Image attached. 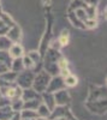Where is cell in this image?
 Wrapping results in <instances>:
<instances>
[{"mask_svg": "<svg viewBox=\"0 0 107 120\" xmlns=\"http://www.w3.org/2000/svg\"><path fill=\"white\" fill-rule=\"evenodd\" d=\"M51 78H52V76L50 73H47L45 70H40V71L34 76V81H33L31 88L35 89L38 94H41V93L46 91Z\"/></svg>", "mask_w": 107, "mask_h": 120, "instance_id": "6da1fadb", "label": "cell"}, {"mask_svg": "<svg viewBox=\"0 0 107 120\" xmlns=\"http://www.w3.org/2000/svg\"><path fill=\"white\" fill-rule=\"evenodd\" d=\"M34 71L33 70H23L22 72L17 73V78L15 83L21 86L22 89H27V88H30L31 84H33V81H34Z\"/></svg>", "mask_w": 107, "mask_h": 120, "instance_id": "7a4b0ae2", "label": "cell"}, {"mask_svg": "<svg viewBox=\"0 0 107 120\" xmlns=\"http://www.w3.org/2000/svg\"><path fill=\"white\" fill-rule=\"evenodd\" d=\"M85 107L94 114L102 115L106 113V98L98 100V101H87Z\"/></svg>", "mask_w": 107, "mask_h": 120, "instance_id": "3957f363", "label": "cell"}, {"mask_svg": "<svg viewBox=\"0 0 107 120\" xmlns=\"http://www.w3.org/2000/svg\"><path fill=\"white\" fill-rule=\"evenodd\" d=\"M54 94V100H55V105L57 106H69L70 101H71V96L69 94V91L65 89L58 90V91L53 93Z\"/></svg>", "mask_w": 107, "mask_h": 120, "instance_id": "277c9868", "label": "cell"}, {"mask_svg": "<svg viewBox=\"0 0 107 120\" xmlns=\"http://www.w3.org/2000/svg\"><path fill=\"white\" fill-rule=\"evenodd\" d=\"M65 89V84H64V78L59 75L53 76L51 78L50 83H48V86L46 89V91H50V93H55L58 90H61Z\"/></svg>", "mask_w": 107, "mask_h": 120, "instance_id": "5b68a950", "label": "cell"}, {"mask_svg": "<svg viewBox=\"0 0 107 120\" xmlns=\"http://www.w3.org/2000/svg\"><path fill=\"white\" fill-rule=\"evenodd\" d=\"M5 36L12 43H19V41H21V38H22V30H21V28H19L17 24H15L13 26L8 28V30H7V33H6Z\"/></svg>", "mask_w": 107, "mask_h": 120, "instance_id": "8992f818", "label": "cell"}, {"mask_svg": "<svg viewBox=\"0 0 107 120\" xmlns=\"http://www.w3.org/2000/svg\"><path fill=\"white\" fill-rule=\"evenodd\" d=\"M71 111L69 109V106H55L52 111H51V115H50V120L52 119H57V118H65Z\"/></svg>", "mask_w": 107, "mask_h": 120, "instance_id": "52a82bcc", "label": "cell"}, {"mask_svg": "<svg viewBox=\"0 0 107 120\" xmlns=\"http://www.w3.org/2000/svg\"><path fill=\"white\" fill-rule=\"evenodd\" d=\"M105 98H106V88L96 86L94 90L93 89L90 90L88 101H98V100H105Z\"/></svg>", "mask_w": 107, "mask_h": 120, "instance_id": "ba28073f", "label": "cell"}, {"mask_svg": "<svg viewBox=\"0 0 107 120\" xmlns=\"http://www.w3.org/2000/svg\"><path fill=\"white\" fill-rule=\"evenodd\" d=\"M41 101H42V103H45L48 108H50L51 111L57 106L55 105V100H54V94L50 93V91L41 93Z\"/></svg>", "mask_w": 107, "mask_h": 120, "instance_id": "9c48e42d", "label": "cell"}, {"mask_svg": "<svg viewBox=\"0 0 107 120\" xmlns=\"http://www.w3.org/2000/svg\"><path fill=\"white\" fill-rule=\"evenodd\" d=\"M41 97V94H38L35 89H33L31 86L30 88H27V89H23L22 91V96L21 98L23 101H29V100H34V98H40Z\"/></svg>", "mask_w": 107, "mask_h": 120, "instance_id": "30bf717a", "label": "cell"}, {"mask_svg": "<svg viewBox=\"0 0 107 120\" xmlns=\"http://www.w3.org/2000/svg\"><path fill=\"white\" fill-rule=\"evenodd\" d=\"M8 54L11 55L12 59H16V58H22L24 55V49L23 47L19 45V43H12L11 47L8 48Z\"/></svg>", "mask_w": 107, "mask_h": 120, "instance_id": "8fae6325", "label": "cell"}, {"mask_svg": "<svg viewBox=\"0 0 107 120\" xmlns=\"http://www.w3.org/2000/svg\"><path fill=\"white\" fill-rule=\"evenodd\" d=\"M13 114H15V112L12 111L10 105L0 107V120H10Z\"/></svg>", "mask_w": 107, "mask_h": 120, "instance_id": "7c38bea8", "label": "cell"}, {"mask_svg": "<svg viewBox=\"0 0 107 120\" xmlns=\"http://www.w3.org/2000/svg\"><path fill=\"white\" fill-rule=\"evenodd\" d=\"M10 70L16 73H19L24 70V66H23V63H22V58H16V59H12V63H11V67Z\"/></svg>", "mask_w": 107, "mask_h": 120, "instance_id": "4fadbf2b", "label": "cell"}, {"mask_svg": "<svg viewBox=\"0 0 107 120\" xmlns=\"http://www.w3.org/2000/svg\"><path fill=\"white\" fill-rule=\"evenodd\" d=\"M0 78H1L3 81H5L6 83L12 84V83H15L16 78H17V73L13 72V71H11V70H8V71H6V72L0 75Z\"/></svg>", "mask_w": 107, "mask_h": 120, "instance_id": "5bb4252c", "label": "cell"}, {"mask_svg": "<svg viewBox=\"0 0 107 120\" xmlns=\"http://www.w3.org/2000/svg\"><path fill=\"white\" fill-rule=\"evenodd\" d=\"M41 97L40 98H34V100H29V101H24L23 105V109H33V111H36L37 107L41 103Z\"/></svg>", "mask_w": 107, "mask_h": 120, "instance_id": "9a60e30c", "label": "cell"}, {"mask_svg": "<svg viewBox=\"0 0 107 120\" xmlns=\"http://www.w3.org/2000/svg\"><path fill=\"white\" fill-rule=\"evenodd\" d=\"M36 113H37V116H40V118H50L51 115V109L48 108L45 103H40V106L37 107L36 109Z\"/></svg>", "mask_w": 107, "mask_h": 120, "instance_id": "2e32d148", "label": "cell"}, {"mask_svg": "<svg viewBox=\"0 0 107 120\" xmlns=\"http://www.w3.org/2000/svg\"><path fill=\"white\" fill-rule=\"evenodd\" d=\"M64 84H65V88H73L78 84V78L73 76L72 73H70L69 76H66L64 78Z\"/></svg>", "mask_w": 107, "mask_h": 120, "instance_id": "e0dca14e", "label": "cell"}, {"mask_svg": "<svg viewBox=\"0 0 107 120\" xmlns=\"http://www.w3.org/2000/svg\"><path fill=\"white\" fill-rule=\"evenodd\" d=\"M0 21H1L5 25H7L8 28H11L16 24V22L12 19V17L7 13H5L4 11H1V10H0Z\"/></svg>", "mask_w": 107, "mask_h": 120, "instance_id": "ac0fdd59", "label": "cell"}, {"mask_svg": "<svg viewBox=\"0 0 107 120\" xmlns=\"http://www.w3.org/2000/svg\"><path fill=\"white\" fill-rule=\"evenodd\" d=\"M23 105H24V101L21 97L19 98H13V100L10 101V106H11L13 112H21L23 109Z\"/></svg>", "mask_w": 107, "mask_h": 120, "instance_id": "d6986e66", "label": "cell"}, {"mask_svg": "<svg viewBox=\"0 0 107 120\" xmlns=\"http://www.w3.org/2000/svg\"><path fill=\"white\" fill-rule=\"evenodd\" d=\"M58 42L60 43L61 47H65L69 45L70 42V33H69V30H63L59 38H58Z\"/></svg>", "mask_w": 107, "mask_h": 120, "instance_id": "ffe728a7", "label": "cell"}, {"mask_svg": "<svg viewBox=\"0 0 107 120\" xmlns=\"http://www.w3.org/2000/svg\"><path fill=\"white\" fill-rule=\"evenodd\" d=\"M19 114H21L22 119H36L37 118L36 111H33V109H22L19 112Z\"/></svg>", "mask_w": 107, "mask_h": 120, "instance_id": "44dd1931", "label": "cell"}, {"mask_svg": "<svg viewBox=\"0 0 107 120\" xmlns=\"http://www.w3.org/2000/svg\"><path fill=\"white\" fill-rule=\"evenodd\" d=\"M69 19H70V22L72 23V25H75V26H77V28H80V29H84L83 22L80 21V19L75 16L73 11H70V12H69Z\"/></svg>", "mask_w": 107, "mask_h": 120, "instance_id": "7402d4cb", "label": "cell"}, {"mask_svg": "<svg viewBox=\"0 0 107 120\" xmlns=\"http://www.w3.org/2000/svg\"><path fill=\"white\" fill-rule=\"evenodd\" d=\"M0 63H4L7 66L11 67V63H12V58L8 54L7 51H0Z\"/></svg>", "mask_w": 107, "mask_h": 120, "instance_id": "603a6c76", "label": "cell"}, {"mask_svg": "<svg viewBox=\"0 0 107 120\" xmlns=\"http://www.w3.org/2000/svg\"><path fill=\"white\" fill-rule=\"evenodd\" d=\"M22 63H23L24 70H34V67H35V63L28 56V54H24L22 56Z\"/></svg>", "mask_w": 107, "mask_h": 120, "instance_id": "cb8c5ba5", "label": "cell"}, {"mask_svg": "<svg viewBox=\"0 0 107 120\" xmlns=\"http://www.w3.org/2000/svg\"><path fill=\"white\" fill-rule=\"evenodd\" d=\"M11 45H12V42L5 35L0 36V51H8V48L11 47Z\"/></svg>", "mask_w": 107, "mask_h": 120, "instance_id": "d4e9b609", "label": "cell"}, {"mask_svg": "<svg viewBox=\"0 0 107 120\" xmlns=\"http://www.w3.org/2000/svg\"><path fill=\"white\" fill-rule=\"evenodd\" d=\"M73 13H75V16L78 18L80 21H82V22H84L85 19L88 18L84 7H77V8H75V10H73Z\"/></svg>", "mask_w": 107, "mask_h": 120, "instance_id": "484cf974", "label": "cell"}, {"mask_svg": "<svg viewBox=\"0 0 107 120\" xmlns=\"http://www.w3.org/2000/svg\"><path fill=\"white\" fill-rule=\"evenodd\" d=\"M83 24H84V28L87 29H94L98 26V21L95 18H87L83 22Z\"/></svg>", "mask_w": 107, "mask_h": 120, "instance_id": "4316f807", "label": "cell"}, {"mask_svg": "<svg viewBox=\"0 0 107 120\" xmlns=\"http://www.w3.org/2000/svg\"><path fill=\"white\" fill-rule=\"evenodd\" d=\"M28 56L35 63V65L38 64V63H41V61H40V60H41V55H40V53H38L37 51H31V52H29V53H28Z\"/></svg>", "mask_w": 107, "mask_h": 120, "instance_id": "83f0119b", "label": "cell"}, {"mask_svg": "<svg viewBox=\"0 0 107 120\" xmlns=\"http://www.w3.org/2000/svg\"><path fill=\"white\" fill-rule=\"evenodd\" d=\"M57 64H58V67H59V70H61V68H67V67H69V61H67V59H65L64 56H61L59 60H58Z\"/></svg>", "mask_w": 107, "mask_h": 120, "instance_id": "f1b7e54d", "label": "cell"}, {"mask_svg": "<svg viewBox=\"0 0 107 120\" xmlns=\"http://www.w3.org/2000/svg\"><path fill=\"white\" fill-rule=\"evenodd\" d=\"M7 30H8V26H7V25H5V24L1 22V21H0V36L6 35Z\"/></svg>", "mask_w": 107, "mask_h": 120, "instance_id": "f546056e", "label": "cell"}, {"mask_svg": "<svg viewBox=\"0 0 107 120\" xmlns=\"http://www.w3.org/2000/svg\"><path fill=\"white\" fill-rule=\"evenodd\" d=\"M71 72H70V70H69V67L67 68H61V70H59V76H61L63 78H65L66 76H69Z\"/></svg>", "mask_w": 107, "mask_h": 120, "instance_id": "4dcf8cb0", "label": "cell"}, {"mask_svg": "<svg viewBox=\"0 0 107 120\" xmlns=\"http://www.w3.org/2000/svg\"><path fill=\"white\" fill-rule=\"evenodd\" d=\"M10 120H21V114H19V112H15V114L12 115V118Z\"/></svg>", "mask_w": 107, "mask_h": 120, "instance_id": "1f68e13d", "label": "cell"}, {"mask_svg": "<svg viewBox=\"0 0 107 120\" xmlns=\"http://www.w3.org/2000/svg\"><path fill=\"white\" fill-rule=\"evenodd\" d=\"M65 120H77V119H76V118L73 116V114H72V113L70 112L69 114H67V115L65 116Z\"/></svg>", "mask_w": 107, "mask_h": 120, "instance_id": "d6a6232c", "label": "cell"}, {"mask_svg": "<svg viewBox=\"0 0 107 120\" xmlns=\"http://www.w3.org/2000/svg\"><path fill=\"white\" fill-rule=\"evenodd\" d=\"M51 0H42V4H43V6H50L51 5Z\"/></svg>", "mask_w": 107, "mask_h": 120, "instance_id": "836d02e7", "label": "cell"}, {"mask_svg": "<svg viewBox=\"0 0 107 120\" xmlns=\"http://www.w3.org/2000/svg\"><path fill=\"white\" fill-rule=\"evenodd\" d=\"M36 120H50V119H48V118H40V116H37Z\"/></svg>", "mask_w": 107, "mask_h": 120, "instance_id": "e575fe53", "label": "cell"}, {"mask_svg": "<svg viewBox=\"0 0 107 120\" xmlns=\"http://www.w3.org/2000/svg\"><path fill=\"white\" fill-rule=\"evenodd\" d=\"M52 120H65V118H57V119H52Z\"/></svg>", "mask_w": 107, "mask_h": 120, "instance_id": "d590c367", "label": "cell"}, {"mask_svg": "<svg viewBox=\"0 0 107 120\" xmlns=\"http://www.w3.org/2000/svg\"><path fill=\"white\" fill-rule=\"evenodd\" d=\"M21 120H36V119H22L21 118Z\"/></svg>", "mask_w": 107, "mask_h": 120, "instance_id": "8d00e7d4", "label": "cell"}, {"mask_svg": "<svg viewBox=\"0 0 107 120\" xmlns=\"http://www.w3.org/2000/svg\"><path fill=\"white\" fill-rule=\"evenodd\" d=\"M0 97H3V94H1V91H0Z\"/></svg>", "mask_w": 107, "mask_h": 120, "instance_id": "74e56055", "label": "cell"}]
</instances>
